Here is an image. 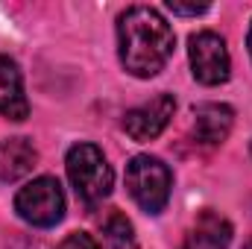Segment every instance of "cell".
<instances>
[{
  "label": "cell",
  "instance_id": "cell-6",
  "mask_svg": "<svg viewBox=\"0 0 252 249\" xmlns=\"http://www.w3.org/2000/svg\"><path fill=\"white\" fill-rule=\"evenodd\" d=\"M173 112H176L173 94H156L150 103L135 106V109L126 112L124 115V132L132 141H138V144L153 141V138H158V135L167 129Z\"/></svg>",
  "mask_w": 252,
  "mask_h": 249
},
{
  "label": "cell",
  "instance_id": "cell-7",
  "mask_svg": "<svg viewBox=\"0 0 252 249\" xmlns=\"http://www.w3.org/2000/svg\"><path fill=\"white\" fill-rule=\"evenodd\" d=\"M235 126V112L226 103H199L193 106V135L205 147H217L229 138Z\"/></svg>",
  "mask_w": 252,
  "mask_h": 249
},
{
  "label": "cell",
  "instance_id": "cell-14",
  "mask_svg": "<svg viewBox=\"0 0 252 249\" xmlns=\"http://www.w3.org/2000/svg\"><path fill=\"white\" fill-rule=\"evenodd\" d=\"M247 47H250V56H252V27H250V35H247Z\"/></svg>",
  "mask_w": 252,
  "mask_h": 249
},
{
  "label": "cell",
  "instance_id": "cell-13",
  "mask_svg": "<svg viewBox=\"0 0 252 249\" xmlns=\"http://www.w3.org/2000/svg\"><path fill=\"white\" fill-rule=\"evenodd\" d=\"M167 9L173 12V15H202V12H208V3H176V0H167Z\"/></svg>",
  "mask_w": 252,
  "mask_h": 249
},
{
  "label": "cell",
  "instance_id": "cell-2",
  "mask_svg": "<svg viewBox=\"0 0 252 249\" xmlns=\"http://www.w3.org/2000/svg\"><path fill=\"white\" fill-rule=\"evenodd\" d=\"M64 170H67V179L76 190V196L88 205H97L112 193L115 173L97 144H88V141L73 144L64 156Z\"/></svg>",
  "mask_w": 252,
  "mask_h": 249
},
{
  "label": "cell",
  "instance_id": "cell-10",
  "mask_svg": "<svg viewBox=\"0 0 252 249\" xmlns=\"http://www.w3.org/2000/svg\"><path fill=\"white\" fill-rule=\"evenodd\" d=\"M35 161H38V153L30 138H21V135L6 138L0 144V182H18L30 176Z\"/></svg>",
  "mask_w": 252,
  "mask_h": 249
},
{
  "label": "cell",
  "instance_id": "cell-4",
  "mask_svg": "<svg viewBox=\"0 0 252 249\" xmlns=\"http://www.w3.org/2000/svg\"><path fill=\"white\" fill-rule=\"evenodd\" d=\"M15 211L35 229H50L64 217V190L59 179L38 176L15 193Z\"/></svg>",
  "mask_w": 252,
  "mask_h": 249
},
{
  "label": "cell",
  "instance_id": "cell-5",
  "mask_svg": "<svg viewBox=\"0 0 252 249\" xmlns=\"http://www.w3.org/2000/svg\"><path fill=\"white\" fill-rule=\"evenodd\" d=\"M188 59H190V73L199 85H223L229 82L232 76V56H229V47L226 41L211 32V30H202V32H193L188 41Z\"/></svg>",
  "mask_w": 252,
  "mask_h": 249
},
{
  "label": "cell",
  "instance_id": "cell-9",
  "mask_svg": "<svg viewBox=\"0 0 252 249\" xmlns=\"http://www.w3.org/2000/svg\"><path fill=\"white\" fill-rule=\"evenodd\" d=\"M0 115L6 121H27L30 115L21 67L9 56H0Z\"/></svg>",
  "mask_w": 252,
  "mask_h": 249
},
{
  "label": "cell",
  "instance_id": "cell-15",
  "mask_svg": "<svg viewBox=\"0 0 252 249\" xmlns=\"http://www.w3.org/2000/svg\"><path fill=\"white\" fill-rule=\"evenodd\" d=\"M250 153H252V144H250Z\"/></svg>",
  "mask_w": 252,
  "mask_h": 249
},
{
  "label": "cell",
  "instance_id": "cell-12",
  "mask_svg": "<svg viewBox=\"0 0 252 249\" xmlns=\"http://www.w3.org/2000/svg\"><path fill=\"white\" fill-rule=\"evenodd\" d=\"M56 249H103V247H100V244L94 241V235H88V232H70Z\"/></svg>",
  "mask_w": 252,
  "mask_h": 249
},
{
  "label": "cell",
  "instance_id": "cell-3",
  "mask_svg": "<svg viewBox=\"0 0 252 249\" xmlns=\"http://www.w3.org/2000/svg\"><path fill=\"white\" fill-rule=\"evenodd\" d=\"M126 190L135 205L147 214H161L170 202L173 173L156 156H135L126 164Z\"/></svg>",
  "mask_w": 252,
  "mask_h": 249
},
{
  "label": "cell",
  "instance_id": "cell-1",
  "mask_svg": "<svg viewBox=\"0 0 252 249\" xmlns=\"http://www.w3.org/2000/svg\"><path fill=\"white\" fill-rule=\"evenodd\" d=\"M176 47V35L164 15L153 6H129L118 18V53L126 73L150 79L164 70Z\"/></svg>",
  "mask_w": 252,
  "mask_h": 249
},
{
  "label": "cell",
  "instance_id": "cell-11",
  "mask_svg": "<svg viewBox=\"0 0 252 249\" xmlns=\"http://www.w3.org/2000/svg\"><path fill=\"white\" fill-rule=\"evenodd\" d=\"M103 235H106V241H109L112 249H135V229L126 220V214H121V211H112L106 217Z\"/></svg>",
  "mask_w": 252,
  "mask_h": 249
},
{
  "label": "cell",
  "instance_id": "cell-8",
  "mask_svg": "<svg viewBox=\"0 0 252 249\" xmlns=\"http://www.w3.org/2000/svg\"><path fill=\"white\" fill-rule=\"evenodd\" d=\"M232 235V223L223 214L205 208L185 235V249H229Z\"/></svg>",
  "mask_w": 252,
  "mask_h": 249
}]
</instances>
